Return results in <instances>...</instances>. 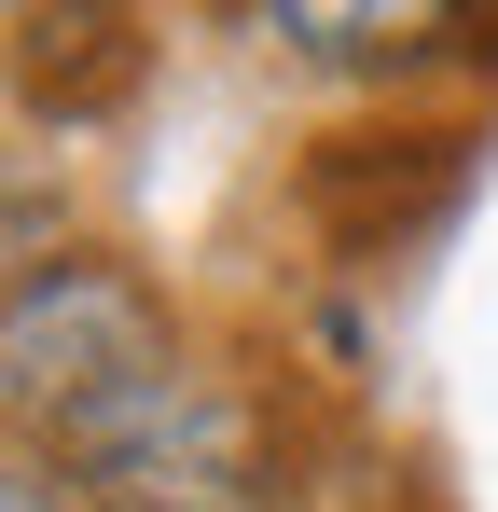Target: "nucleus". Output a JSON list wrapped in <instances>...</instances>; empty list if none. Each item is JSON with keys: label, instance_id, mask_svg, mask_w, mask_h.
<instances>
[{"label": "nucleus", "instance_id": "nucleus-2", "mask_svg": "<svg viewBox=\"0 0 498 512\" xmlns=\"http://www.w3.org/2000/svg\"><path fill=\"white\" fill-rule=\"evenodd\" d=\"M180 360V305H166L153 277L125 250H42L14 263V291H0V402L42 429H70L83 402H111V388H139Z\"/></svg>", "mask_w": 498, "mask_h": 512}, {"label": "nucleus", "instance_id": "nucleus-3", "mask_svg": "<svg viewBox=\"0 0 498 512\" xmlns=\"http://www.w3.org/2000/svg\"><path fill=\"white\" fill-rule=\"evenodd\" d=\"M471 153H485V125H346L291 167V208L332 263H402L471 194Z\"/></svg>", "mask_w": 498, "mask_h": 512}, {"label": "nucleus", "instance_id": "nucleus-5", "mask_svg": "<svg viewBox=\"0 0 498 512\" xmlns=\"http://www.w3.org/2000/svg\"><path fill=\"white\" fill-rule=\"evenodd\" d=\"M277 56H319V70H388V84H429L443 42H471V14H402V0H319V14H249Z\"/></svg>", "mask_w": 498, "mask_h": 512}, {"label": "nucleus", "instance_id": "nucleus-6", "mask_svg": "<svg viewBox=\"0 0 498 512\" xmlns=\"http://www.w3.org/2000/svg\"><path fill=\"white\" fill-rule=\"evenodd\" d=\"M0 512H83L56 457H0Z\"/></svg>", "mask_w": 498, "mask_h": 512}, {"label": "nucleus", "instance_id": "nucleus-1", "mask_svg": "<svg viewBox=\"0 0 498 512\" xmlns=\"http://www.w3.org/2000/svg\"><path fill=\"white\" fill-rule=\"evenodd\" d=\"M56 471L83 512H291V429L249 374L180 346L166 374H139L56 429Z\"/></svg>", "mask_w": 498, "mask_h": 512}, {"label": "nucleus", "instance_id": "nucleus-4", "mask_svg": "<svg viewBox=\"0 0 498 512\" xmlns=\"http://www.w3.org/2000/svg\"><path fill=\"white\" fill-rule=\"evenodd\" d=\"M0 70H14V97H28L42 125H83V111H111V97L153 70V28H139V14H28Z\"/></svg>", "mask_w": 498, "mask_h": 512}]
</instances>
